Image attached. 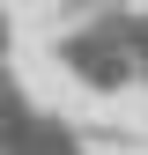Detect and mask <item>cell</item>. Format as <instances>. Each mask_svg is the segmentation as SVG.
Returning <instances> with one entry per match:
<instances>
[{"label":"cell","mask_w":148,"mask_h":155,"mask_svg":"<svg viewBox=\"0 0 148 155\" xmlns=\"http://www.w3.org/2000/svg\"><path fill=\"white\" fill-rule=\"evenodd\" d=\"M0 59H8V15H0Z\"/></svg>","instance_id":"obj_2"},{"label":"cell","mask_w":148,"mask_h":155,"mask_svg":"<svg viewBox=\"0 0 148 155\" xmlns=\"http://www.w3.org/2000/svg\"><path fill=\"white\" fill-rule=\"evenodd\" d=\"M126 22H133V15H126ZM126 22H104V30H59V67H67L82 89H96V96L133 89V81H141V59H133V45H126Z\"/></svg>","instance_id":"obj_1"}]
</instances>
